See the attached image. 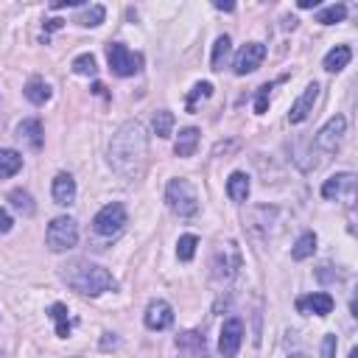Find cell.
Returning a JSON list of instances; mask_svg holds the SVG:
<instances>
[{"label":"cell","instance_id":"6da1fadb","mask_svg":"<svg viewBox=\"0 0 358 358\" xmlns=\"http://www.w3.org/2000/svg\"><path fill=\"white\" fill-rule=\"evenodd\" d=\"M145 157H148V137L143 123L137 120H126L109 143V165L117 176L123 179H137L145 168Z\"/></svg>","mask_w":358,"mask_h":358},{"label":"cell","instance_id":"7a4b0ae2","mask_svg":"<svg viewBox=\"0 0 358 358\" xmlns=\"http://www.w3.org/2000/svg\"><path fill=\"white\" fill-rule=\"evenodd\" d=\"M62 277L67 280V285H70L73 291H78V294H84V296H98V294L112 291V288L117 285L115 277H112L103 266L87 263V260H76V263H70V266L64 268Z\"/></svg>","mask_w":358,"mask_h":358},{"label":"cell","instance_id":"3957f363","mask_svg":"<svg viewBox=\"0 0 358 358\" xmlns=\"http://www.w3.org/2000/svg\"><path fill=\"white\" fill-rule=\"evenodd\" d=\"M45 243L50 252H67L78 243V224L70 215H56L45 229Z\"/></svg>","mask_w":358,"mask_h":358},{"label":"cell","instance_id":"277c9868","mask_svg":"<svg viewBox=\"0 0 358 358\" xmlns=\"http://www.w3.org/2000/svg\"><path fill=\"white\" fill-rule=\"evenodd\" d=\"M165 201L179 218H190L199 213V199L187 179H171L165 187Z\"/></svg>","mask_w":358,"mask_h":358},{"label":"cell","instance_id":"5b68a950","mask_svg":"<svg viewBox=\"0 0 358 358\" xmlns=\"http://www.w3.org/2000/svg\"><path fill=\"white\" fill-rule=\"evenodd\" d=\"M106 62H109V70L120 78H129L134 73H140V64H143V56L140 53H131L123 42H112L106 48Z\"/></svg>","mask_w":358,"mask_h":358},{"label":"cell","instance_id":"8992f818","mask_svg":"<svg viewBox=\"0 0 358 358\" xmlns=\"http://www.w3.org/2000/svg\"><path fill=\"white\" fill-rule=\"evenodd\" d=\"M123 224H126V207H123L120 201L103 204V207L95 213V218H92V229H95L98 235H103V238L117 235V232L123 229Z\"/></svg>","mask_w":358,"mask_h":358},{"label":"cell","instance_id":"52a82bcc","mask_svg":"<svg viewBox=\"0 0 358 358\" xmlns=\"http://www.w3.org/2000/svg\"><path fill=\"white\" fill-rule=\"evenodd\" d=\"M238 266H241L238 249H235V243H227L224 249L215 252V260H213V280H215V282H229V280L235 277Z\"/></svg>","mask_w":358,"mask_h":358},{"label":"cell","instance_id":"ba28073f","mask_svg":"<svg viewBox=\"0 0 358 358\" xmlns=\"http://www.w3.org/2000/svg\"><path fill=\"white\" fill-rule=\"evenodd\" d=\"M241 341H243V322L238 316H229L221 327V336H218V352L224 358H235L241 350Z\"/></svg>","mask_w":358,"mask_h":358},{"label":"cell","instance_id":"9c48e42d","mask_svg":"<svg viewBox=\"0 0 358 358\" xmlns=\"http://www.w3.org/2000/svg\"><path fill=\"white\" fill-rule=\"evenodd\" d=\"M263 59H266V45H260V42H246V45L238 50L232 70H235V76H249V73H255V70L260 67Z\"/></svg>","mask_w":358,"mask_h":358},{"label":"cell","instance_id":"30bf717a","mask_svg":"<svg viewBox=\"0 0 358 358\" xmlns=\"http://www.w3.org/2000/svg\"><path fill=\"white\" fill-rule=\"evenodd\" d=\"M344 129H347V120L341 117V115H336V117H330L322 129H319V134H316V145L322 148V151H336L338 148V143H341V137H344Z\"/></svg>","mask_w":358,"mask_h":358},{"label":"cell","instance_id":"8fae6325","mask_svg":"<svg viewBox=\"0 0 358 358\" xmlns=\"http://www.w3.org/2000/svg\"><path fill=\"white\" fill-rule=\"evenodd\" d=\"M143 322H145L148 330H165L173 322V310L165 299H154V302H148V308L143 313Z\"/></svg>","mask_w":358,"mask_h":358},{"label":"cell","instance_id":"7c38bea8","mask_svg":"<svg viewBox=\"0 0 358 358\" xmlns=\"http://www.w3.org/2000/svg\"><path fill=\"white\" fill-rule=\"evenodd\" d=\"M352 190H355V173H350V171L336 173V176L324 179V185H322V196L324 199H338V196L352 199Z\"/></svg>","mask_w":358,"mask_h":358},{"label":"cell","instance_id":"4fadbf2b","mask_svg":"<svg viewBox=\"0 0 358 358\" xmlns=\"http://www.w3.org/2000/svg\"><path fill=\"white\" fill-rule=\"evenodd\" d=\"M316 98H319V84H316V81H310V84L305 87V92L294 101V106H291V112H288V120H291V123H302V120L313 112Z\"/></svg>","mask_w":358,"mask_h":358},{"label":"cell","instance_id":"5bb4252c","mask_svg":"<svg viewBox=\"0 0 358 358\" xmlns=\"http://www.w3.org/2000/svg\"><path fill=\"white\" fill-rule=\"evenodd\" d=\"M333 296L324 294V291H316V294H308V296H299L296 299V310L299 313H316V316H327L333 310Z\"/></svg>","mask_w":358,"mask_h":358},{"label":"cell","instance_id":"9a60e30c","mask_svg":"<svg viewBox=\"0 0 358 358\" xmlns=\"http://www.w3.org/2000/svg\"><path fill=\"white\" fill-rule=\"evenodd\" d=\"M50 193H53V201L59 204V207H67V204H73L76 201V179L70 176V173H56L53 176V187H50Z\"/></svg>","mask_w":358,"mask_h":358},{"label":"cell","instance_id":"2e32d148","mask_svg":"<svg viewBox=\"0 0 358 358\" xmlns=\"http://www.w3.org/2000/svg\"><path fill=\"white\" fill-rule=\"evenodd\" d=\"M17 137H20L22 143H28L34 151H39V148L45 145V131H42V123H39L36 117L20 120V123H17Z\"/></svg>","mask_w":358,"mask_h":358},{"label":"cell","instance_id":"e0dca14e","mask_svg":"<svg viewBox=\"0 0 358 358\" xmlns=\"http://www.w3.org/2000/svg\"><path fill=\"white\" fill-rule=\"evenodd\" d=\"M350 59H352V50L347 45H336L333 50H327V56H324L322 64H324L327 73H338V70H344L350 64Z\"/></svg>","mask_w":358,"mask_h":358},{"label":"cell","instance_id":"ac0fdd59","mask_svg":"<svg viewBox=\"0 0 358 358\" xmlns=\"http://www.w3.org/2000/svg\"><path fill=\"white\" fill-rule=\"evenodd\" d=\"M22 95L34 103V106H42L48 98H50V87L45 78H28V84L22 87Z\"/></svg>","mask_w":358,"mask_h":358},{"label":"cell","instance_id":"d6986e66","mask_svg":"<svg viewBox=\"0 0 358 358\" xmlns=\"http://www.w3.org/2000/svg\"><path fill=\"white\" fill-rule=\"evenodd\" d=\"M67 313H70V310H67V305H62V302H53V305L48 308V316L56 322V336H59V338H67L70 330H73V322H70Z\"/></svg>","mask_w":358,"mask_h":358},{"label":"cell","instance_id":"ffe728a7","mask_svg":"<svg viewBox=\"0 0 358 358\" xmlns=\"http://www.w3.org/2000/svg\"><path fill=\"white\" fill-rule=\"evenodd\" d=\"M196 145H199V129L187 126V129H182V131H179L173 151H176V157H193Z\"/></svg>","mask_w":358,"mask_h":358},{"label":"cell","instance_id":"44dd1931","mask_svg":"<svg viewBox=\"0 0 358 358\" xmlns=\"http://www.w3.org/2000/svg\"><path fill=\"white\" fill-rule=\"evenodd\" d=\"M227 193H229L232 201H246L249 199V176L243 171H235L227 179Z\"/></svg>","mask_w":358,"mask_h":358},{"label":"cell","instance_id":"7402d4cb","mask_svg":"<svg viewBox=\"0 0 358 358\" xmlns=\"http://www.w3.org/2000/svg\"><path fill=\"white\" fill-rule=\"evenodd\" d=\"M22 168V157L14 148H0V179L14 176Z\"/></svg>","mask_w":358,"mask_h":358},{"label":"cell","instance_id":"603a6c76","mask_svg":"<svg viewBox=\"0 0 358 358\" xmlns=\"http://www.w3.org/2000/svg\"><path fill=\"white\" fill-rule=\"evenodd\" d=\"M313 252H316V235H313V232H302V235L296 238L294 249H291V257H294V260H308Z\"/></svg>","mask_w":358,"mask_h":358},{"label":"cell","instance_id":"cb8c5ba5","mask_svg":"<svg viewBox=\"0 0 358 358\" xmlns=\"http://www.w3.org/2000/svg\"><path fill=\"white\" fill-rule=\"evenodd\" d=\"M103 17H106V8L95 3V6H87V8H84L73 22H78V25H84V28H95V25H101V22H103Z\"/></svg>","mask_w":358,"mask_h":358},{"label":"cell","instance_id":"d4e9b609","mask_svg":"<svg viewBox=\"0 0 358 358\" xmlns=\"http://www.w3.org/2000/svg\"><path fill=\"white\" fill-rule=\"evenodd\" d=\"M229 45H232V42H229L227 34L215 39V45H213V56H210L213 70H224V62H227V56H229Z\"/></svg>","mask_w":358,"mask_h":358},{"label":"cell","instance_id":"484cf974","mask_svg":"<svg viewBox=\"0 0 358 358\" xmlns=\"http://www.w3.org/2000/svg\"><path fill=\"white\" fill-rule=\"evenodd\" d=\"M344 17H347V6H344V3H333V6H327V8H322V11L316 14V22L333 25V22H341Z\"/></svg>","mask_w":358,"mask_h":358},{"label":"cell","instance_id":"4316f807","mask_svg":"<svg viewBox=\"0 0 358 358\" xmlns=\"http://www.w3.org/2000/svg\"><path fill=\"white\" fill-rule=\"evenodd\" d=\"M8 201H11V207H14L17 213H22V215H31V213H34V199H31V193H25V190H11V193H8Z\"/></svg>","mask_w":358,"mask_h":358},{"label":"cell","instance_id":"83f0119b","mask_svg":"<svg viewBox=\"0 0 358 358\" xmlns=\"http://www.w3.org/2000/svg\"><path fill=\"white\" fill-rule=\"evenodd\" d=\"M196 246H199V238H196V235H182V238L176 241V257H179L182 263L193 260V255H196Z\"/></svg>","mask_w":358,"mask_h":358},{"label":"cell","instance_id":"f1b7e54d","mask_svg":"<svg viewBox=\"0 0 358 358\" xmlns=\"http://www.w3.org/2000/svg\"><path fill=\"white\" fill-rule=\"evenodd\" d=\"M171 129H173V115L168 109H159L154 115V134L165 140V137H171Z\"/></svg>","mask_w":358,"mask_h":358},{"label":"cell","instance_id":"f546056e","mask_svg":"<svg viewBox=\"0 0 358 358\" xmlns=\"http://www.w3.org/2000/svg\"><path fill=\"white\" fill-rule=\"evenodd\" d=\"M213 95V84L210 81H199L190 92H187V112H196V103L201 101V98H210Z\"/></svg>","mask_w":358,"mask_h":358},{"label":"cell","instance_id":"4dcf8cb0","mask_svg":"<svg viewBox=\"0 0 358 358\" xmlns=\"http://www.w3.org/2000/svg\"><path fill=\"white\" fill-rule=\"evenodd\" d=\"M73 70H76L78 76H95V73H98V67H95V56H92V53H81V56H76V59H73Z\"/></svg>","mask_w":358,"mask_h":358},{"label":"cell","instance_id":"1f68e13d","mask_svg":"<svg viewBox=\"0 0 358 358\" xmlns=\"http://www.w3.org/2000/svg\"><path fill=\"white\" fill-rule=\"evenodd\" d=\"M268 98H271V84H263L257 87V95H255V112L263 115L268 109Z\"/></svg>","mask_w":358,"mask_h":358},{"label":"cell","instance_id":"d6a6232c","mask_svg":"<svg viewBox=\"0 0 358 358\" xmlns=\"http://www.w3.org/2000/svg\"><path fill=\"white\" fill-rule=\"evenodd\" d=\"M336 336L333 333H327L324 336V341H322V358H336Z\"/></svg>","mask_w":358,"mask_h":358},{"label":"cell","instance_id":"836d02e7","mask_svg":"<svg viewBox=\"0 0 358 358\" xmlns=\"http://www.w3.org/2000/svg\"><path fill=\"white\" fill-rule=\"evenodd\" d=\"M11 224H14V221H11L8 210H3V207H0V235H6V232L11 229Z\"/></svg>","mask_w":358,"mask_h":358},{"label":"cell","instance_id":"e575fe53","mask_svg":"<svg viewBox=\"0 0 358 358\" xmlns=\"http://www.w3.org/2000/svg\"><path fill=\"white\" fill-rule=\"evenodd\" d=\"M64 6H78V0H59V3H53V8H64Z\"/></svg>","mask_w":358,"mask_h":358},{"label":"cell","instance_id":"d590c367","mask_svg":"<svg viewBox=\"0 0 358 358\" xmlns=\"http://www.w3.org/2000/svg\"><path fill=\"white\" fill-rule=\"evenodd\" d=\"M319 0H299V8H313Z\"/></svg>","mask_w":358,"mask_h":358},{"label":"cell","instance_id":"8d00e7d4","mask_svg":"<svg viewBox=\"0 0 358 358\" xmlns=\"http://www.w3.org/2000/svg\"><path fill=\"white\" fill-rule=\"evenodd\" d=\"M215 8H221V11H232L235 6H232V3H215Z\"/></svg>","mask_w":358,"mask_h":358},{"label":"cell","instance_id":"74e56055","mask_svg":"<svg viewBox=\"0 0 358 358\" xmlns=\"http://www.w3.org/2000/svg\"><path fill=\"white\" fill-rule=\"evenodd\" d=\"M59 25H62V20H50V22H48V28H50V31H56Z\"/></svg>","mask_w":358,"mask_h":358},{"label":"cell","instance_id":"f35d334b","mask_svg":"<svg viewBox=\"0 0 358 358\" xmlns=\"http://www.w3.org/2000/svg\"><path fill=\"white\" fill-rule=\"evenodd\" d=\"M288 358H308L305 352H294V355H288Z\"/></svg>","mask_w":358,"mask_h":358},{"label":"cell","instance_id":"ab89813d","mask_svg":"<svg viewBox=\"0 0 358 358\" xmlns=\"http://www.w3.org/2000/svg\"><path fill=\"white\" fill-rule=\"evenodd\" d=\"M350 358H358V350H352V352H350Z\"/></svg>","mask_w":358,"mask_h":358}]
</instances>
